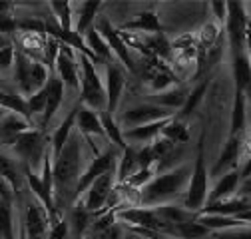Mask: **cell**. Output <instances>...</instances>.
I'll return each mask as SVG.
<instances>
[{
  "instance_id": "4dcf8cb0",
  "label": "cell",
  "mask_w": 251,
  "mask_h": 239,
  "mask_svg": "<svg viewBox=\"0 0 251 239\" xmlns=\"http://www.w3.org/2000/svg\"><path fill=\"white\" fill-rule=\"evenodd\" d=\"M160 136L164 140H168L170 143H174V145L176 143H185L187 140H190V128H187V124L183 122V120L174 116L166 122V126L162 128Z\"/></svg>"
},
{
  "instance_id": "6f0895ef",
  "label": "cell",
  "mask_w": 251,
  "mask_h": 239,
  "mask_svg": "<svg viewBox=\"0 0 251 239\" xmlns=\"http://www.w3.org/2000/svg\"><path fill=\"white\" fill-rule=\"evenodd\" d=\"M160 239H170V237H160Z\"/></svg>"
},
{
  "instance_id": "5b68a950",
  "label": "cell",
  "mask_w": 251,
  "mask_h": 239,
  "mask_svg": "<svg viewBox=\"0 0 251 239\" xmlns=\"http://www.w3.org/2000/svg\"><path fill=\"white\" fill-rule=\"evenodd\" d=\"M14 70H16V80L20 86V92L26 98L40 92V90L46 86L48 76H50V70L44 66V62L30 58L22 50H18L14 54Z\"/></svg>"
},
{
  "instance_id": "277c9868",
  "label": "cell",
  "mask_w": 251,
  "mask_h": 239,
  "mask_svg": "<svg viewBox=\"0 0 251 239\" xmlns=\"http://www.w3.org/2000/svg\"><path fill=\"white\" fill-rule=\"evenodd\" d=\"M78 70H80V106H86L94 112L106 110V90L96 72V66L90 58L78 54Z\"/></svg>"
},
{
  "instance_id": "8fae6325",
  "label": "cell",
  "mask_w": 251,
  "mask_h": 239,
  "mask_svg": "<svg viewBox=\"0 0 251 239\" xmlns=\"http://www.w3.org/2000/svg\"><path fill=\"white\" fill-rule=\"evenodd\" d=\"M116 217L120 221H124V225H132V227H144L150 231H155L164 235L168 223L162 221L158 215H155L153 209L150 207H128V209H120L116 214Z\"/></svg>"
},
{
  "instance_id": "7a4b0ae2",
  "label": "cell",
  "mask_w": 251,
  "mask_h": 239,
  "mask_svg": "<svg viewBox=\"0 0 251 239\" xmlns=\"http://www.w3.org/2000/svg\"><path fill=\"white\" fill-rule=\"evenodd\" d=\"M190 173H192L190 167L181 166V167H176L172 171L160 173L158 177L150 179L140 191V203L142 205H160V203L176 197L183 190V186H187V182H190Z\"/></svg>"
},
{
  "instance_id": "b9f144b4",
  "label": "cell",
  "mask_w": 251,
  "mask_h": 239,
  "mask_svg": "<svg viewBox=\"0 0 251 239\" xmlns=\"http://www.w3.org/2000/svg\"><path fill=\"white\" fill-rule=\"evenodd\" d=\"M14 46L8 36H0V70H8L14 66Z\"/></svg>"
},
{
  "instance_id": "9a60e30c",
  "label": "cell",
  "mask_w": 251,
  "mask_h": 239,
  "mask_svg": "<svg viewBox=\"0 0 251 239\" xmlns=\"http://www.w3.org/2000/svg\"><path fill=\"white\" fill-rule=\"evenodd\" d=\"M126 86V76L124 70L114 62V64H106V112L108 114H116L122 92Z\"/></svg>"
},
{
  "instance_id": "d590c367",
  "label": "cell",
  "mask_w": 251,
  "mask_h": 239,
  "mask_svg": "<svg viewBox=\"0 0 251 239\" xmlns=\"http://www.w3.org/2000/svg\"><path fill=\"white\" fill-rule=\"evenodd\" d=\"M72 207L74 209H72V214H70V225H68V229H72L76 237H82V235H86V231H88V227L92 223V214L86 212L84 201H80V199L74 201Z\"/></svg>"
},
{
  "instance_id": "ac0fdd59",
  "label": "cell",
  "mask_w": 251,
  "mask_h": 239,
  "mask_svg": "<svg viewBox=\"0 0 251 239\" xmlns=\"http://www.w3.org/2000/svg\"><path fill=\"white\" fill-rule=\"evenodd\" d=\"M243 212H249V197H229L222 201H207L198 215H227L235 217Z\"/></svg>"
},
{
  "instance_id": "3957f363",
  "label": "cell",
  "mask_w": 251,
  "mask_h": 239,
  "mask_svg": "<svg viewBox=\"0 0 251 239\" xmlns=\"http://www.w3.org/2000/svg\"><path fill=\"white\" fill-rule=\"evenodd\" d=\"M207 167H205V132H201L200 142H198V156H196V164L194 169L190 173V182H187V193L183 199V207L187 212L198 214L200 209L205 205L209 190H207Z\"/></svg>"
},
{
  "instance_id": "484cf974",
  "label": "cell",
  "mask_w": 251,
  "mask_h": 239,
  "mask_svg": "<svg viewBox=\"0 0 251 239\" xmlns=\"http://www.w3.org/2000/svg\"><path fill=\"white\" fill-rule=\"evenodd\" d=\"M84 42H86L88 50H90L94 56H96L98 60H104L106 64H114V62H116V58H114L110 46H108L106 40L96 32V28H94V26L84 34Z\"/></svg>"
},
{
  "instance_id": "d6a6232c",
  "label": "cell",
  "mask_w": 251,
  "mask_h": 239,
  "mask_svg": "<svg viewBox=\"0 0 251 239\" xmlns=\"http://www.w3.org/2000/svg\"><path fill=\"white\" fill-rule=\"evenodd\" d=\"M185 96H187V90L176 86V88L164 90V92H160V94H153V102H151V104L162 106V108H168V110L174 112V110H179V108L183 106Z\"/></svg>"
},
{
  "instance_id": "ba28073f",
  "label": "cell",
  "mask_w": 251,
  "mask_h": 239,
  "mask_svg": "<svg viewBox=\"0 0 251 239\" xmlns=\"http://www.w3.org/2000/svg\"><path fill=\"white\" fill-rule=\"evenodd\" d=\"M94 28H96V32L106 40V44L110 46L114 58L118 62H122L128 70H134V58H132V50L130 46L126 44V40L120 36V32L114 28V24L106 18V16H98L96 22H94Z\"/></svg>"
},
{
  "instance_id": "f5cc1de1",
  "label": "cell",
  "mask_w": 251,
  "mask_h": 239,
  "mask_svg": "<svg viewBox=\"0 0 251 239\" xmlns=\"http://www.w3.org/2000/svg\"><path fill=\"white\" fill-rule=\"evenodd\" d=\"M211 10H215L219 20H226V2H211Z\"/></svg>"
},
{
  "instance_id": "816d5d0a",
  "label": "cell",
  "mask_w": 251,
  "mask_h": 239,
  "mask_svg": "<svg viewBox=\"0 0 251 239\" xmlns=\"http://www.w3.org/2000/svg\"><path fill=\"white\" fill-rule=\"evenodd\" d=\"M0 199H6V201H14V193L10 190V186L0 177Z\"/></svg>"
},
{
  "instance_id": "681fc988",
  "label": "cell",
  "mask_w": 251,
  "mask_h": 239,
  "mask_svg": "<svg viewBox=\"0 0 251 239\" xmlns=\"http://www.w3.org/2000/svg\"><path fill=\"white\" fill-rule=\"evenodd\" d=\"M18 30V22L10 12L0 14V36H8Z\"/></svg>"
},
{
  "instance_id": "ee69618b",
  "label": "cell",
  "mask_w": 251,
  "mask_h": 239,
  "mask_svg": "<svg viewBox=\"0 0 251 239\" xmlns=\"http://www.w3.org/2000/svg\"><path fill=\"white\" fill-rule=\"evenodd\" d=\"M151 90L155 94H160V92H164V90H168L176 80H174V76L170 74V72H166L164 68H160L158 72H153L151 74Z\"/></svg>"
},
{
  "instance_id": "e575fe53",
  "label": "cell",
  "mask_w": 251,
  "mask_h": 239,
  "mask_svg": "<svg viewBox=\"0 0 251 239\" xmlns=\"http://www.w3.org/2000/svg\"><path fill=\"white\" fill-rule=\"evenodd\" d=\"M207 88H209V78H203V80L192 90V92H187L185 102H183V106L179 108L181 112H177L176 118H179V120H183V122H185V118L190 116V114L201 104V100H203V96H205V92H207Z\"/></svg>"
},
{
  "instance_id": "d6986e66",
  "label": "cell",
  "mask_w": 251,
  "mask_h": 239,
  "mask_svg": "<svg viewBox=\"0 0 251 239\" xmlns=\"http://www.w3.org/2000/svg\"><path fill=\"white\" fill-rule=\"evenodd\" d=\"M46 90V108H44V114H42V128H46L50 124V120L56 116L62 100H64V84L58 80V76L52 72L48 76V82L44 86Z\"/></svg>"
},
{
  "instance_id": "8992f818",
  "label": "cell",
  "mask_w": 251,
  "mask_h": 239,
  "mask_svg": "<svg viewBox=\"0 0 251 239\" xmlns=\"http://www.w3.org/2000/svg\"><path fill=\"white\" fill-rule=\"evenodd\" d=\"M14 154L20 158L22 166L28 167L30 171L38 173V167L42 166V158L48 149V140H46V132L44 130H32L16 136L10 143H8Z\"/></svg>"
},
{
  "instance_id": "4fadbf2b",
  "label": "cell",
  "mask_w": 251,
  "mask_h": 239,
  "mask_svg": "<svg viewBox=\"0 0 251 239\" xmlns=\"http://www.w3.org/2000/svg\"><path fill=\"white\" fill-rule=\"evenodd\" d=\"M74 128H78V132L86 138L88 145L94 154H100L98 152V145L94 143V136H100L106 140L104 136V130H102V124H100V118H98V112H94L86 106H76V120H74Z\"/></svg>"
},
{
  "instance_id": "30bf717a",
  "label": "cell",
  "mask_w": 251,
  "mask_h": 239,
  "mask_svg": "<svg viewBox=\"0 0 251 239\" xmlns=\"http://www.w3.org/2000/svg\"><path fill=\"white\" fill-rule=\"evenodd\" d=\"M116 169L100 175L96 182H94L86 191H84V207L86 212L90 214H96V212H102V209L108 205V199L112 195V188H114V179H116Z\"/></svg>"
},
{
  "instance_id": "74e56055",
  "label": "cell",
  "mask_w": 251,
  "mask_h": 239,
  "mask_svg": "<svg viewBox=\"0 0 251 239\" xmlns=\"http://www.w3.org/2000/svg\"><path fill=\"white\" fill-rule=\"evenodd\" d=\"M0 239H16L12 201L0 199Z\"/></svg>"
},
{
  "instance_id": "8d00e7d4",
  "label": "cell",
  "mask_w": 251,
  "mask_h": 239,
  "mask_svg": "<svg viewBox=\"0 0 251 239\" xmlns=\"http://www.w3.org/2000/svg\"><path fill=\"white\" fill-rule=\"evenodd\" d=\"M243 130H245V94L235 92V100L231 108L229 136H243Z\"/></svg>"
},
{
  "instance_id": "f1b7e54d",
  "label": "cell",
  "mask_w": 251,
  "mask_h": 239,
  "mask_svg": "<svg viewBox=\"0 0 251 239\" xmlns=\"http://www.w3.org/2000/svg\"><path fill=\"white\" fill-rule=\"evenodd\" d=\"M0 108L6 110L8 114H16L24 120H32L30 116V110H28V104H26V98L22 94H12V92H4L0 90Z\"/></svg>"
},
{
  "instance_id": "7bdbcfd3",
  "label": "cell",
  "mask_w": 251,
  "mask_h": 239,
  "mask_svg": "<svg viewBox=\"0 0 251 239\" xmlns=\"http://www.w3.org/2000/svg\"><path fill=\"white\" fill-rule=\"evenodd\" d=\"M172 149H174V143H170V142L164 140V138H155V140H151V143H150V152H151L153 162L166 160V158L172 154Z\"/></svg>"
},
{
  "instance_id": "52a82bcc",
  "label": "cell",
  "mask_w": 251,
  "mask_h": 239,
  "mask_svg": "<svg viewBox=\"0 0 251 239\" xmlns=\"http://www.w3.org/2000/svg\"><path fill=\"white\" fill-rule=\"evenodd\" d=\"M226 24H227V38H229L231 54L245 52L249 16L241 2H235V0L226 2Z\"/></svg>"
},
{
  "instance_id": "83f0119b",
  "label": "cell",
  "mask_w": 251,
  "mask_h": 239,
  "mask_svg": "<svg viewBox=\"0 0 251 239\" xmlns=\"http://www.w3.org/2000/svg\"><path fill=\"white\" fill-rule=\"evenodd\" d=\"M0 177L4 179V182L10 186V190H12V193L14 195H18L20 193V188H22V179H24V175H22V171H20V167L8 158V156H4L2 152H0Z\"/></svg>"
},
{
  "instance_id": "e0dca14e",
  "label": "cell",
  "mask_w": 251,
  "mask_h": 239,
  "mask_svg": "<svg viewBox=\"0 0 251 239\" xmlns=\"http://www.w3.org/2000/svg\"><path fill=\"white\" fill-rule=\"evenodd\" d=\"M241 149H243V136H227V142L222 147V154H219L217 162L211 167V175H222L235 169Z\"/></svg>"
},
{
  "instance_id": "7c38bea8",
  "label": "cell",
  "mask_w": 251,
  "mask_h": 239,
  "mask_svg": "<svg viewBox=\"0 0 251 239\" xmlns=\"http://www.w3.org/2000/svg\"><path fill=\"white\" fill-rule=\"evenodd\" d=\"M174 116H176V112L148 102V104H140V106L130 108L128 112H124L122 122L130 128H136V126H144V124H151V122H160V120H170Z\"/></svg>"
},
{
  "instance_id": "11a10c76",
  "label": "cell",
  "mask_w": 251,
  "mask_h": 239,
  "mask_svg": "<svg viewBox=\"0 0 251 239\" xmlns=\"http://www.w3.org/2000/svg\"><path fill=\"white\" fill-rule=\"evenodd\" d=\"M122 239H144V237H140V235H136V233L128 231V233H126V235H122Z\"/></svg>"
},
{
  "instance_id": "7dc6e473",
  "label": "cell",
  "mask_w": 251,
  "mask_h": 239,
  "mask_svg": "<svg viewBox=\"0 0 251 239\" xmlns=\"http://www.w3.org/2000/svg\"><path fill=\"white\" fill-rule=\"evenodd\" d=\"M215 239H249V225L237 227V229H224V231H213Z\"/></svg>"
},
{
  "instance_id": "9c48e42d",
  "label": "cell",
  "mask_w": 251,
  "mask_h": 239,
  "mask_svg": "<svg viewBox=\"0 0 251 239\" xmlns=\"http://www.w3.org/2000/svg\"><path fill=\"white\" fill-rule=\"evenodd\" d=\"M118 152L116 149H108V152H100L96 158L92 160V164L80 173V179H78V184H76V199H80L84 195V191L96 182V179L112 169H116V164H118Z\"/></svg>"
},
{
  "instance_id": "836d02e7",
  "label": "cell",
  "mask_w": 251,
  "mask_h": 239,
  "mask_svg": "<svg viewBox=\"0 0 251 239\" xmlns=\"http://www.w3.org/2000/svg\"><path fill=\"white\" fill-rule=\"evenodd\" d=\"M102 6H104L102 2H86V4H82L80 12H78L76 28H72L78 36H82V38H84V34H86L88 30L94 26V22H96L98 12L102 10Z\"/></svg>"
},
{
  "instance_id": "2e32d148",
  "label": "cell",
  "mask_w": 251,
  "mask_h": 239,
  "mask_svg": "<svg viewBox=\"0 0 251 239\" xmlns=\"http://www.w3.org/2000/svg\"><path fill=\"white\" fill-rule=\"evenodd\" d=\"M24 231L26 239H48V229H50V219L44 212V207L36 203L26 205V217H24Z\"/></svg>"
},
{
  "instance_id": "60d3db41",
  "label": "cell",
  "mask_w": 251,
  "mask_h": 239,
  "mask_svg": "<svg viewBox=\"0 0 251 239\" xmlns=\"http://www.w3.org/2000/svg\"><path fill=\"white\" fill-rule=\"evenodd\" d=\"M50 8L58 16V26L62 30H72V6L68 2H50Z\"/></svg>"
},
{
  "instance_id": "7402d4cb",
  "label": "cell",
  "mask_w": 251,
  "mask_h": 239,
  "mask_svg": "<svg viewBox=\"0 0 251 239\" xmlns=\"http://www.w3.org/2000/svg\"><path fill=\"white\" fill-rule=\"evenodd\" d=\"M30 130V122L16 114H6L0 120V143H10L16 136Z\"/></svg>"
},
{
  "instance_id": "1f68e13d",
  "label": "cell",
  "mask_w": 251,
  "mask_h": 239,
  "mask_svg": "<svg viewBox=\"0 0 251 239\" xmlns=\"http://www.w3.org/2000/svg\"><path fill=\"white\" fill-rule=\"evenodd\" d=\"M198 223H201L205 229L213 231H224V229H237V227H247L245 221L237 217H227V215H198Z\"/></svg>"
},
{
  "instance_id": "f35d334b",
  "label": "cell",
  "mask_w": 251,
  "mask_h": 239,
  "mask_svg": "<svg viewBox=\"0 0 251 239\" xmlns=\"http://www.w3.org/2000/svg\"><path fill=\"white\" fill-rule=\"evenodd\" d=\"M118 160H120V166H118V182L124 184L130 175H134L138 171V166H136V147L126 145V149L122 152V156H118Z\"/></svg>"
},
{
  "instance_id": "f546056e",
  "label": "cell",
  "mask_w": 251,
  "mask_h": 239,
  "mask_svg": "<svg viewBox=\"0 0 251 239\" xmlns=\"http://www.w3.org/2000/svg\"><path fill=\"white\" fill-rule=\"evenodd\" d=\"M98 118H100V124H102V130H104L106 140L112 142V143L120 149V152H124L128 143H126V140H124V136H122V128L118 126V122L114 120V116L108 114L106 110H102V112H98Z\"/></svg>"
},
{
  "instance_id": "cb8c5ba5",
  "label": "cell",
  "mask_w": 251,
  "mask_h": 239,
  "mask_svg": "<svg viewBox=\"0 0 251 239\" xmlns=\"http://www.w3.org/2000/svg\"><path fill=\"white\" fill-rule=\"evenodd\" d=\"M239 171L237 169H231L227 173H224L219 177V182L215 184L213 191L207 195V201H222V199H229L233 195V191L237 190V184H239ZM205 201V203H207Z\"/></svg>"
},
{
  "instance_id": "44dd1931",
  "label": "cell",
  "mask_w": 251,
  "mask_h": 239,
  "mask_svg": "<svg viewBox=\"0 0 251 239\" xmlns=\"http://www.w3.org/2000/svg\"><path fill=\"white\" fill-rule=\"evenodd\" d=\"M231 70H233V80H235V92H247L251 84V64L247 52H237L231 54Z\"/></svg>"
},
{
  "instance_id": "c3c4849f",
  "label": "cell",
  "mask_w": 251,
  "mask_h": 239,
  "mask_svg": "<svg viewBox=\"0 0 251 239\" xmlns=\"http://www.w3.org/2000/svg\"><path fill=\"white\" fill-rule=\"evenodd\" d=\"M122 227L118 223H112L110 227L106 229H100V231H94L90 233V239H122Z\"/></svg>"
},
{
  "instance_id": "ffe728a7",
  "label": "cell",
  "mask_w": 251,
  "mask_h": 239,
  "mask_svg": "<svg viewBox=\"0 0 251 239\" xmlns=\"http://www.w3.org/2000/svg\"><path fill=\"white\" fill-rule=\"evenodd\" d=\"M122 30H140V32H146V34H164V24L160 22V16L153 10H144L138 14V18L124 22L120 26V32Z\"/></svg>"
},
{
  "instance_id": "f907efd6",
  "label": "cell",
  "mask_w": 251,
  "mask_h": 239,
  "mask_svg": "<svg viewBox=\"0 0 251 239\" xmlns=\"http://www.w3.org/2000/svg\"><path fill=\"white\" fill-rule=\"evenodd\" d=\"M66 235H68V223L64 219L56 221L48 229V239H66Z\"/></svg>"
},
{
  "instance_id": "d4e9b609",
  "label": "cell",
  "mask_w": 251,
  "mask_h": 239,
  "mask_svg": "<svg viewBox=\"0 0 251 239\" xmlns=\"http://www.w3.org/2000/svg\"><path fill=\"white\" fill-rule=\"evenodd\" d=\"M168 120H160V122H151V124H144V126H136V128H122V136L124 140H134V142H150L160 136L162 128L166 126Z\"/></svg>"
},
{
  "instance_id": "f6af8a7d",
  "label": "cell",
  "mask_w": 251,
  "mask_h": 239,
  "mask_svg": "<svg viewBox=\"0 0 251 239\" xmlns=\"http://www.w3.org/2000/svg\"><path fill=\"white\" fill-rule=\"evenodd\" d=\"M26 104H28L30 116H36V114H44V108H46V90L42 88L40 92L32 94L30 98H26Z\"/></svg>"
},
{
  "instance_id": "6da1fadb",
  "label": "cell",
  "mask_w": 251,
  "mask_h": 239,
  "mask_svg": "<svg viewBox=\"0 0 251 239\" xmlns=\"http://www.w3.org/2000/svg\"><path fill=\"white\" fill-rule=\"evenodd\" d=\"M52 175H54V205L58 209L72 207L76 201V184L82 173V147L76 136H70L62 152L52 160Z\"/></svg>"
},
{
  "instance_id": "9f6ffc18",
  "label": "cell",
  "mask_w": 251,
  "mask_h": 239,
  "mask_svg": "<svg viewBox=\"0 0 251 239\" xmlns=\"http://www.w3.org/2000/svg\"><path fill=\"white\" fill-rule=\"evenodd\" d=\"M6 114H8V112H6V110H2V108H0V120H2V118H4V116H6Z\"/></svg>"
},
{
  "instance_id": "5bb4252c",
  "label": "cell",
  "mask_w": 251,
  "mask_h": 239,
  "mask_svg": "<svg viewBox=\"0 0 251 239\" xmlns=\"http://www.w3.org/2000/svg\"><path fill=\"white\" fill-rule=\"evenodd\" d=\"M56 76L64 84V88L78 90L80 88V70H78V60L74 56V50L60 44L58 56H56Z\"/></svg>"
},
{
  "instance_id": "bcb514c9",
  "label": "cell",
  "mask_w": 251,
  "mask_h": 239,
  "mask_svg": "<svg viewBox=\"0 0 251 239\" xmlns=\"http://www.w3.org/2000/svg\"><path fill=\"white\" fill-rule=\"evenodd\" d=\"M151 175H153V169L150 167V169H138L134 175H130L128 179H126V184H128L130 188H144L150 179H151Z\"/></svg>"
},
{
  "instance_id": "4316f807",
  "label": "cell",
  "mask_w": 251,
  "mask_h": 239,
  "mask_svg": "<svg viewBox=\"0 0 251 239\" xmlns=\"http://www.w3.org/2000/svg\"><path fill=\"white\" fill-rule=\"evenodd\" d=\"M153 212L162 221H166L170 225L187 223V221H194L198 217V214L187 212L185 207H179V205H158V207H153Z\"/></svg>"
},
{
  "instance_id": "603a6c76",
  "label": "cell",
  "mask_w": 251,
  "mask_h": 239,
  "mask_svg": "<svg viewBox=\"0 0 251 239\" xmlns=\"http://www.w3.org/2000/svg\"><path fill=\"white\" fill-rule=\"evenodd\" d=\"M74 120H76V108L62 120V124L54 130V134H52V138H50V154H52V158H56L60 152H62V147L66 145V142H68V138L72 136V128H74Z\"/></svg>"
},
{
  "instance_id": "db71d44e",
  "label": "cell",
  "mask_w": 251,
  "mask_h": 239,
  "mask_svg": "<svg viewBox=\"0 0 251 239\" xmlns=\"http://www.w3.org/2000/svg\"><path fill=\"white\" fill-rule=\"evenodd\" d=\"M16 239H26V231H24V225H22V221H20V225H18V231H16Z\"/></svg>"
},
{
  "instance_id": "ab89813d",
  "label": "cell",
  "mask_w": 251,
  "mask_h": 239,
  "mask_svg": "<svg viewBox=\"0 0 251 239\" xmlns=\"http://www.w3.org/2000/svg\"><path fill=\"white\" fill-rule=\"evenodd\" d=\"M146 46H148L146 52L150 56H160V58H168L172 48L164 34H150V38H146Z\"/></svg>"
}]
</instances>
